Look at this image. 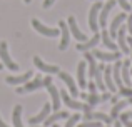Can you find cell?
I'll list each match as a JSON object with an SVG mask.
<instances>
[{
  "mask_svg": "<svg viewBox=\"0 0 132 127\" xmlns=\"http://www.w3.org/2000/svg\"><path fill=\"white\" fill-rule=\"evenodd\" d=\"M104 84H105L107 90L117 92V85L112 79V67H109V65H105V69H104Z\"/></svg>",
  "mask_w": 132,
  "mask_h": 127,
  "instance_id": "ffe728a7",
  "label": "cell"
},
{
  "mask_svg": "<svg viewBox=\"0 0 132 127\" xmlns=\"http://www.w3.org/2000/svg\"><path fill=\"white\" fill-rule=\"evenodd\" d=\"M44 87L47 89L48 95H50V100H52V109H54L55 112L60 109V92L57 90V87H55L54 84H52V77H45L44 79Z\"/></svg>",
  "mask_w": 132,
  "mask_h": 127,
  "instance_id": "6da1fadb",
  "label": "cell"
},
{
  "mask_svg": "<svg viewBox=\"0 0 132 127\" xmlns=\"http://www.w3.org/2000/svg\"><path fill=\"white\" fill-rule=\"evenodd\" d=\"M2 67H3V64H2V62H0V69H2Z\"/></svg>",
  "mask_w": 132,
  "mask_h": 127,
  "instance_id": "bcb514c9",
  "label": "cell"
},
{
  "mask_svg": "<svg viewBox=\"0 0 132 127\" xmlns=\"http://www.w3.org/2000/svg\"><path fill=\"white\" fill-rule=\"evenodd\" d=\"M120 50H117V52H102V50H94L92 55L95 57V59L99 60H104V62H112V60H119L120 59Z\"/></svg>",
  "mask_w": 132,
  "mask_h": 127,
  "instance_id": "4fadbf2b",
  "label": "cell"
},
{
  "mask_svg": "<svg viewBox=\"0 0 132 127\" xmlns=\"http://www.w3.org/2000/svg\"><path fill=\"white\" fill-rule=\"evenodd\" d=\"M110 102H112V104L119 102V95H112V97H110Z\"/></svg>",
  "mask_w": 132,
  "mask_h": 127,
  "instance_id": "f35d334b",
  "label": "cell"
},
{
  "mask_svg": "<svg viewBox=\"0 0 132 127\" xmlns=\"http://www.w3.org/2000/svg\"><path fill=\"white\" fill-rule=\"evenodd\" d=\"M50 111H52V105H50V102H47V104H45L44 107H42V111H40L39 114L29 119V124H30V125H37V124H40V122H44L45 119L48 117Z\"/></svg>",
  "mask_w": 132,
  "mask_h": 127,
  "instance_id": "5bb4252c",
  "label": "cell"
},
{
  "mask_svg": "<svg viewBox=\"0 0 132 127\" xmlns=\"http://www.w3.org/2000/svg\"><path fill=\"white\" fill-rule=\"evenodd\" d=\"M95 2H99V0H95Z\"/></svg>",
  "mask_w": 132,
  "mask_h": 127,
  "instance_id": "681fc988",
  "label": "cell"
},
{
  "mask_svg": "<svg viewBox=\"0 0 132 127\" xmlns=\"http://www.w3.org/2000/svg\"><path fill=\"white\" fill-rule=\"evenodd\" d=\"M127 105H129V102H127V100H119V102H116V104L112 105V111H110V119H112V121H116V119L120 115V112H122L124 109L127 107Z\"/></svg>",
  "mask_w": 132,
  "mask_h": 127,
  "instance_id": "d4e9b609",
  "label": "cell"
},
{
  "mask_svg": "<svg viewBox=\"0 0 132 127\" xmlns=\"http://www.w3.org/2000/svg\"><path fill=\"white\" fill-rule=\"evenodd\" d=\"M114 127H124V124L119 121V119H116V121H114Z\"/></svg>",
  "mask_w": 132,
  "mask_h": 127,
  "instance_id": "74e56055",
  "label": "cell"
},
{
  "mask_svg": "<svg viewBox=\"0 0 132 127\" xmlns=\"http://www.w3.org/2000/svg\"><path fill=\"white\" fill-rule=\"evenodd\" d=\"M67 25H69V30L72 32V35L75 37L77 42H85V40H87V35H85V33L77 27V20H75V17H72V15L69 17V19H67Z\"/></svg>",
  "mask_w": 132,
  "mask_h": 127,
  "instance_id": "ba28073f",
  "label": "cell"
},
{
  "mask_svg": "<svg viewBox=\"0 0 132 127\" xmlns=\"http://www.w3.org/2000/svg\"><path fill=\"white\" fill-rule=\"evenodd\" d=\"M119 121L124 124V127H132V121L127 117V112H126V114H120V119H119Z\"/></svg>",
  "mask_w": 132,
  "mask_h": 127,
  "instance_id": "4dcf8cb0",
  "label": "cell"
},
{
  "mask_svg": "<svg viewBox=\"0 0 132 127\" xmlns=\"http://www.w3.org/2000/svg\"><path fill=\"white\" fill-rule=\"evenodd\" d=\"M87 95H89V94H85V92H82V94H79V97H80V99H84V100H85V99H87Z\"/></svg>",
  "mask_w": 132,
  "mask_h": 127,
  "instance_id": "ab89813d",
  "label": "cell"
},
{
  "mask_svg": "<svg viewBox=\"0 0 132 127\" xmlns=\"http://www.w3.org/2000/svg\"><path fill=\"white\" fill-rule=\"evenodd\" d=\"M110 97H112V95H110V92H104V94L100 95V100H102V102H105V100H110Z\"/></svg>",
  "mask_w": 132,
  "mask_h": 127,
  "instance_id": "e575fe53",
  "label": "cell"
},
{
  "mask_svg": "<svg viewBox=\"0 0 132 127\" xmlns=\"http://www.w3.org/2000/svg\"><path fill=\"white\" fill-rule=\"evenodd\" d=\"M117 95H119V97H120V95H126V97L129 99V97H132V89H130V87H126V85H122V87L117 89Z\"/></svg>",
  "mask_w": 132,
  "mask_h": 127,
  "instance_id": "f546056e",
  "label": "cell"
},
{
  "mask_svg": "<svg viewBox=\"0 0 132 127\" xmlns=\"http://www.w3.org/2000/svg\"><path fill=\"white\" fill-rule=\"evenodd\" d=\"M22 105H15L13 107V114H12V121H13V127H23L22 124Z\"/></svg>",
  "mask_w": 132,
  "mask_h": 127,
  "instance_id": "484cf974",
  "label": "cell"
},
{
  "mask_svg": "<svg viewBox=\"0 0 132 127\" xmlns=\"http://www.w3.org/2000/svg\"><path fill=\"white\" fill-rule=\"evenodd\" d=\"M100 40L104 42V45H105L107 49L110 50V52H117V47H119V45H117V42H114V40L110 39L109 32H107L105 29H104V30H102V33H100Z\"/></svg>",
  "mask_w": 132,
  "mask_h": 127,
  "instance_id": "603a6c76",
  "label": "cell"
},
{
  "mask_svg": "<svg viewBox=\"0 0 132 127\" xmlns=\"http://www.w3.org/2000/svg\"><path fill=\"white\" fill-rule=\"evenodd\" d=\"M0 127H9V125H7V124H5V122H3V121H2V117H0Z\"/></svg>",
  "mask_w": 132,
  "mask_h": 127,
  "instance_id": "60d3db41",
  "label": "cell"
},
{
  "mask_svg": "<svg viewBox=\"0 0 132 127\" xmlns=\"http://www.w3.org/2000/svg\"><path fill=\"white\" fill-rule=\"evenodd\" d=\"M130 77H132V69H130Z\"/></svg>",
  "mask_w": 132,
  "mask_h": 127,
  "instance_id": "7dc6e473",
  "label": "cell"
},
{
  "mask_svg": "<svg viewBox=\"0 0 132 127\" xmlns=\"http://www.w3.org/2000/svg\"><path fill=\"white\" fill-rule=\"evenodd\" d=\"M102 3H100V0L99 2H95L92 7H90V12H89V27H90V30H92L94 33L95 32H99V13H100V9H102Z\"/></svg>",
  "mask_w": 132,
  "mask_h": 127,
  "instance_id": "3957f363",
  "label": "cell"
},
{
  "mask_svg": "<svg viewBox=\"0 0 132 127\" xmlns=\"http://www.w3.org/2000/svg\"><path fill=\"white\" fill-rule=\"evenodd\" d=\"M104 69H105V67H104ZM94 82H95V85H97V89H99V90H102V92H105V90H107L105 84H104V70L97 69L95 75H94Z\"/></svg>",
  "mask_w": 132,
  "mask_h": 127,
  "instance_id": "4316f807",
  "label": "cell"
},
{
  "mask_svg": "<svg viewBox=\"0 0 132 127\" xmlns=\"http://www.w3.org/2000/svg\"><path fill=\"white\" fill-rule=\"evenodd\" d=\"M0 60H2V64L5 65V67H9L12 72H17V70H19V65L13 62L12 57H10V54H9L7 42H0Z\"/></svg>",
  "mask_w": 132,
  "mask_h": 127,
  "instance_id": "277c9868",
  "label": "cell"
},
{
  "mask_svg": "<svg viewBox=\"0 0 132 127\" xmlns=\"http://www.w3.org/2000/svg\"><path fill=\"white\" fill-rule=\"evenodd\" d=\"M84 119L85 121H99V122H104V124H112V119L110 115L104 114V112H87L84 114Z\"/></svg>",
  "mask_w": 132,
  "mask_h": 127,
  "instance_id": "e0dca14e",
  "label": "cell"
},
{
  "mask_svg": "<svg viewBox=\"0 0 132 127\" xmlns=\"http://www.w3.org/2000/svg\"><path fill=\"white\" fill-rule=\"evenodd\" d=\"M60 97H62V100H64V104L67 105V107L75 109V111H84L85 114H87V112H92V107H90L89 104H82V102H79V100H74L65 90L60 92Z\"/></svg>",
  "mask_w": 132,
  "mask_h": 127,
  "instance_id": "7a4b0ae2",
  "label": "cell"
},
{
  "mask_svg": "<svg viewBox=\"0 0 132 127\" xmlns=\"http://www.w3.org/2000/svg\"><path fill=\"white\" fill-rule=\"evenodd\" d=\"M126 33H127V29L120 25L119 30H117L116 39H117V45H119V49H120L122 54H129V44H127V35Z\"/></svg>",
  "mask_w": 132,
  "mask_h": 127,
  "instance_id": "30bf717a",
  "label": "cell"
},
{
  "mask_svg": "<svg viewBox=\"0 0 132 127\" xmlns=\"http://www.w3.org/2000/svg\"><path fill=\"white\" fill-rule=\"evenodd\" d=\"M85 69H87V62L80 60L77 65V84H79V87H87V79H85L87 72H85Z\"/></svg>",
  "mask_w": 132,
  "mask_h": 127,
  "instance_id": "d6986e66",
  "label": "cell"
},
{
  "mask_svg": "<svg viewBox=\"0 0 132 127\" xmlns=\"http://www.w3.org/2000/svg\"><path fill=\"white\" fill-rule=\"evenodd\" d=\"M100 42V33L95 32L92 35V39H87L85 42H77V50H80V52H87V50L94 49V47H97V44Z\"/></svg>",
  "mask_w": 132,
  "mask_h": 127,
  "instance_id": "7c38bea8",
  "label": "cell"
},
{
  "mask_svg": "<svg viewBox=\"0 0 132 127\" xmlns=\"http://www.w3.org/2000/svg\"><path fill=\"white\" fill-rule=\"evenodd\" d=\"M23 2H25V3H30V0H23Z\"/></svg>",
  "mask_w": 132,
  "mask_h": 127,
  "instance_id": "f6af8a7d",
  "label": "cell"
},
{
  "mask_svg": "<svg viewBox=\"0 0 132 127\" xmlns=\"http://www.w3.org/2000/svg\"><path fill=\"white\" fill-rule=\"evenodd\" d=\"M87 89H89V92H90V94H97V85H95V82H92V80H90L89 84H87Z\"/></svg>",
  "mask_w": 132,
  "mask_h": 127,
  "instance_id": "d6a6232c",
  "label": "cell"
},
{
  "mask_svg": "<svg viewBox=\"0 0 132 127\" xmlns=\"http://www.w3.org/2000/svg\"><path fill=\"white\" fill-rule=\"evenodd\" d=\"M127 117H129L130 121H132V112H127Z\"/></svg>",
  "mask_w": 132,
  "mask_h": 127,
  "instance_id": "b9f144b4",
  "label": "cell"
},
{
  "mask_svg": "<svg viewBox=\"0 0 132 127\" xmlns=\"http://www.w3.org/2000/svg\"><path fill=\"white\" fill-rule=\"evenodd\" d=\"M127 102H129V104L132 105V97H129V99H127Z\"/></svg>",
  "mask_w": 132,
  "mask_h": 127,
  "instance_id": "7bdbcfd3",
  "label": "cell"
},
{
  "mask_svg": "<svg viewBox=\"0 0 132 127\" xmlns=\"http://www.w3.org/2000/svg\"><path fill=\"white\" fill-rule=\"evenodd\" d=\"M44 87V79L40 74H37V77L34 79L32 82H25L23 87H17V94H25V92H32V90H37V89Z\"/></svg>",
  "mask_w": 132,
  "mask_h": 127,
  "instance_id": "8992f818",
  "label": "cell"
},
{
  "mask_svg": "<svg viewBox=\"0 0 132 127\" xmlns=\"http://www.w3.org/2000/svg\"><path fill=\"white\" fill-rule=\"evenodd\" d=\"M127 44H129V55H130V59H132V37L127 40Z\"/></svg>",
  "mask_w": 132,
  "mask_h": 127,
  "instance_id": "8d00e7d4",
  "label": "cell"
},
{
  "mask_svg": "<svg viewBox=\"0 0 132 127\" xmlns=\"http://www.w3.org/2000/svg\"><path fill=\"white\" fill-rule=\"evenodd\" d=\"M79 119H80V114H72V115H69L65 127H75V125H77V122H79Z\"/></svg>",
  "mask_w": 132,
  "mask_h": 127,
  "instance_id": "f1b7e54d",
  "label": "cell"
},
{
  "mask_svg": "<svg viewBox=\"0 0 132 127\" xmlns=\"http://www.w3.org/2000/svg\"><path fill=\"white\" fill-rule=\"evenodd\" d=\"M130 5H132V3H130Z\"/></svg>",
  "mask_w": 132,
  "mask_h": 127,
  "instance_id": "f907efd6",
  "label": "cell"
},
{
  "mask_svg": "<svg viewBox=\"0 0 132 127\" xmlns=\"http://www.w3.org/2000/svg\"><path fill=\"white\" fill-rule=\"evenodd\" d=\"M116 2L119 3V5L122 7V9L126 10V12H129V10H132V5H130L129 2H127V0H116Z\"/></svg>",
  "mask_w": 132,
  "mask_h": 127,
  "instance_id": "1f68e13d",
  "label": "cell"
},
{
  "mask_svg": "<svg viewBox=\"0 0 132 127\" xmlns=\"http://www.w3.org/2000/svg\"><path fill=\"white\" fill-rule=\"evenodd\" d=\"M85 100H87V104L90 105V107H95V105H99L100 102H102V100H100V95H99V94H89Z\"/></svg>",
  "mask_w": 132,
  "mask_h": 127,
  "instance_id": "83f0119b",
  "label": "cell"
},
{
  "mask_svg": "<svg viewBox=\"0 0 132 127\" xmlns=\"http://www.w3.org/2000/svg\"><path fill=\"white\" fill-rule=\"evenodd\" d=\"M59 29H60V44H59V50H65L69 47V42H70V30H69V25L65 23V20H60V22H59Z\"/></svg>",
  "mask_w": 132,
  "mask_h": 127,
  "instance_id": "52a82bcc",
  "label": "cell"
},
{
  "mask_svg": "<svg viewBox=\"0 0 132 127\" xmlns=\"http://www.w3.org/2000/svg\"><path fill=\"white\" fill-rule=\"evenodd\" d=\"M54 2H55V0H44V9H48Z\"/></svg>",
  "mask_w": 132,
  "mask_h": 127,
  "instance_id": "d590c367",
  "label": "cell"
},
{
  "mask_svg": "<svg viewBox=\"0 0 132 127\" xmlns=\"http://www.w3.org/2000/svg\"><path fill=\"white\" fill-rule=\"evenodd\" d=\"M32 75H34L32 70L25 72V74H22V75H15V77L9 75V77L5 79V82H7V84H10V85H22V84H25V82H29L30 79H32Z\"/></svg>",
  "mask_w": 132,
  "mask_h": 127,
  "instance_id": "9a60e30c",
  "label": "cell"
},
{
  "mask_svg": "<svg viewBox=\"0 0 132 127\" xmlns=\"http://www.w3.org/2000/svg\"><path fill=\"white\" fill-rule=\"evenodd\" d=\"M116 3H117L116 0H109V2H107L102 9H100V13H99V27L105 29V25H107V17H109L110 10L116 7Z\"/></svg>",
  "mask_w": 132,
  "mask_h": 127,
  "instance_id": "8fae6325",
  "label": "cell"
},
{
  "mask_svg": "<svg viewBox=\"0 0 132 127\" xmlns=\"http://www.w3.org/2000/svg\"><path fill=\"white\" fill-rule=\"evenodd\" d=\"M84 60L89 64V75H90V79H94V75H95V72H97V64H95V57L92 55V54L89 52H84Z\"/></svg>",
  "mask_w": 132,
  "mask_h": 127,
  "instance_id": "cb8c5ba5",
  "label": "cell"
},
{
  "mask_svg": "<svg viewBox=\"0 0 132 127\" xmlns=\"http://www.w3.org/2000/svg\"><path fill=\"white\" fill-rule=\"evenodd\" d=\"M126 19H127V15L122 12V13H119V15H117L116 19L112 20V23H110V29H109V35H110V39H112V40L116 39V35H117V30H119V27L122 25V22H124Z\"/></svg>",
  "mask_w": 132,
  "mask_h": 127,
  "instance_id": "44dd1931",
  "label": "cell"
},
{
  "mask_svg": "<svg viewBox=\"0 0 132 127\" xmlns=\"http://www.w3.org/2000/svg\"><path fill=\"white\" fill-rule=\"evenodd\" d=\"M127 30H129V32H130V37H132V13H130V15H127Z\"/></svg>",
  "mask_w": 132,
  "mask_h": 127,
  "instance_id": "836d02e7",
  "label": "cell"
},
{
  "mask_svg": "<svg viewBox=\"0 0 132 127\" xmlns=\"http://www.w3.org/2000/svg\"><path fill=\"white\" fill-rule=\"evenodd\" d=\"M120 77H122V84L126 85V87H130V59L129 60H122Z\"/></svg>",
  "mask_w": 132,
  "mask_h": 127,
  "instance_id": "7402d4cb",
  "label": "cell"
},
{
  "mask_svg": "<svg viewBox=\"0 0 132 127\" xmlns=\"http://www.w3.org/2000/svg\"><path fill=\"white\" fill-rule=\"evenodd\" d=\"M30 127H39V125H30Z\"/></svg>",
  "mask_w": 132,
  "mask_h": 127,
  "instance_id": "c3c4849f",
  "label": "cell"
},
{
  "mask_svg": "<svg viewBox=\"0 0 132 127\" xmlns=\"http://www.w3.org/2000/svg\"><path fill=\"white\" fill-rule=\"evenodd\" d=\"M59 77L62 79V80L65 82V85L69 87V90H70V94H72V97H79V90H77V84H75V80H74V77H72L70 74H67V72H64V70H59Z\"/></svg>",
  "mask_w": 132,
  "mask_h": 127,
  "instance_id": "9c48e42d",
  "label": "cell"
},
{
  "mask_svg": "<svg viewBox=\"0 0 132 127\" xmlns=\"http://www.w3.org/2000/svg\"><path fill=\"white\" fill-rule=\"evenodd\" d=\"M34 65L37 69H40L42 72H47V74H59V67L57 65H50V64H45L39 55L34 57Z\"/></svg>",
  "mask_w": 132,
  "mask_h": 127,
  "instance_id": "2e32d148",
  "label": "cell"
},
{
  "mask_svg": "<svg viewBox=\"0 0 132 127\" xmlns=\"http://www.w3.org/2000/svg\"><path fill=\"white\" fill-rule=\"evenodd\" d=\"M32 27L37 30L39 33H42L45 37H57L60 35V29H52V27H45L40 20L37 19H32Z\"/></svg>",
  "mask_w": 132,
  "mask_h": 127,
  "instance_id": "5b68a950",
  "label": "cell"
},
{
  "mask_svg": "<svg viewBox=\"0 0 132 127\" xmlns=\"http://www.w3.org/2000/svg\"><path fill=\"white\" fill-rule=\"evenodd\" d=\"M52 127H60V125H59V124H52Z\"/></svg>",
  "mask_w": 132,
  "mask_h": 127,
  "instance_id": "ee69618b",
  "label": "cell"
},
{
  "mask_svg": "<svg viewBox=\"0 0 132 127\" xmlns=\"http://www.w3.org/2000/svg\"><path fill=\"white\" fill-rule=\"evenodd\" d=\"M62 119H69L67 111H57V112H54V114H48V117L44 121V124H45V127H50L52 124H57Z\"/></svg>",
  "mask_w": 132,
  "mask_h": 127,
  "instance_id": "ac0fdd59",
  "label": "cell"
}]
</instances>
